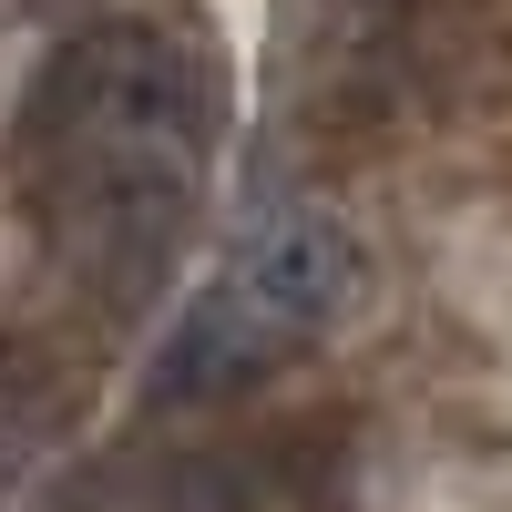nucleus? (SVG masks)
<instances>
[{
  "label": "nucleus",
  "mask_w": 512,
  "mask_h": 512,
  "mask_svg": "<svg viewBox=\"0 0 512 512\" xmlns=\"http://www.w3.org/2000/svg\"><path fill=\"white\" fill-rule=\"evenodd\" d=\"M21 134L41 154L62 246L103 287H144L175 246L205 144L226 134V62L175 11H93L52 41Z\"/></svg>",
  "instance_id": "nucleus-1"
},
{
  "label": "nucleus",
  "mask_w": 512,
  "mask_h": 512,
  "mask_svg": "<svg viewBox=\"0 0 512 512\" xmlns=\"http://www.w3.org/2000/svg\"><path fill=\"white\" fill-rule=\"evenodd\" d=\"M359 277H369V256H359V236L338 226V216H318V205H287V216H267V226H246V246L226 256V297L277 338V349L297 359L308 338H328L338 318L359 308Z\"/></svg>",
  "instance_id": "nucleus-2"
},
{
  "label": "nucleus",
  "mask_w": 512,
  "mask_h": 512,
  "mask_svg": "<svg viewBox=\"0 0 512 512\" xmlns=\"http://www.w3.org/2000/svg\"><path fill=\"white\" fill-rule=\"evenodd\" d=\"M277 359H287L277 338L256 328L226 287H205L195 308L164 328V349H154V390H164V400H236V390H256Z\"/></svg>",
  "instance_id": "nucleus-3"
},
{
  "label": "nucleus",
  "mask_w": 512,
  "mask_h": 512,
  "mask_svg": "<svg viewBox=\"0 0 512 512\" xmlns=\"http://www.w3.org/2000/svg\"><path fill=\"white\" fill-rule=\"evenodd\" d=\"M41 431H52V379H41L31 349H11V338H0V461L31 451Z\"/></svg>",
  "instance_id": "nucleus-4"
},
{
  "label": "nucleus",
  "mask_w": 512,
  "mask_h": 512,
  "mask_svg": "<svg viewBox=\"0 0 512 512\" xmlns=\"http://www.w3.org/2000/svg\"><path fill=\"white\" fill-rule=\"evenodd\" d=\"M52 11H93V0H52Z\"/></svg>",
  "instance_id": "nucleus-5"
}]
</instances>
